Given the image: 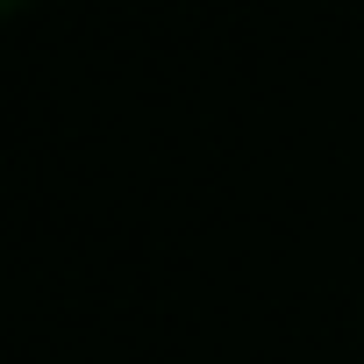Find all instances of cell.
Here are the masks:
<instances>
[{
	"mask_svg": "<svg viewBox=\"0 0 364 364\" xmlns=\"http://www.w3.org/2000/svg\"><path fill=\"white\" fill-rule=\"evenodd\" d=\"M15 8H29V0H0V15H15Z\"/></svg>",
	"mask_w": 364,
	"mask_h": 364,
	"instance_id": "obj_1",
	"label": "cell"
}]
</instances>
